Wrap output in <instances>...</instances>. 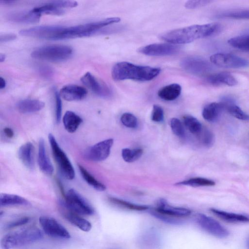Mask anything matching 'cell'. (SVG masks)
Here are the masks:
<instances>
[{
	"label": "cell",
	"mask_w": 249,
	"mask_h": 249,
	"mask_svg": "<svg viewBox=\"0 0 249 249\" xmlns=\"http://www.w3.org/2000/svg\"><path fill=\"white\" fill-rule=\"evenodd\" d=\"M221 29V26L218 23L193 25L166 32L160 38L170 44H184L216 35Z\"/></svg>",
	"instance_id": "obj_1"
},
{
	"label": "cell",
	"mask_w": 249,
	"mask_h": 249,
	"mask_svg": "<svg viewBox=\"0 0 249 249\" xmlns=\"http://www.w3.org/2000/svg\"><path fill=\"white\" fill-rule=\"evenodd\" d=\"M160 72V69L159 68L137 65L124 61L114 65L111 71V75L115 81L128 79L147 81L156 77Z\"/></svg>",
	"instance_id": "obj_2"
},
{
	"label": "cell",
	"mask_w": 249,
	"mask_h": 249,
	"mask_svg": "<svg viewBox=\"0 0 249 249\" xmlns=\"http://www.w3.org/2000/svg\"><path fill=\"white\" fill-rule=\"evenodd\" d=\"M43 237L40 229L28 227L4 235L1 239L0 247L2 249H12L37 242Z\"/></svg>",
	"instance_id": "obj_3"
},
{
	"label": "cell",
	"mask_w": 249,
	"mask_h": 249,
	"mask_svg": "<svg viewBox=\"0 0 249 249\" xmlns=\"http://www.w3.org/2000/svg\"><path fill=\"white\" fill-rule=\"evenodd\" d=\"M72 49L64 45H51L38 48L31 53L32 57L46 61L59 62L68 59L72 54Z\"/></svg>",
	"instance_id": "obj_4"
},
{
	"label": "cell",
	"mask_w": 249,
	"mask_h": 249,
	"mask_svg": "<svg viewBox=\"0 0 249 249\" xmlns=\"http://www.w3.org/2000/svg\"><path fill=\"white\" fill-rule=\"evenodd\" d=\"M48 139L53 156L61 174L68 180L73 179L75 171L71 161L52 134H49Z\"/></svg>",
	"instance_id": "obj_5"
},
{
	"label": "cell",
	"mask_w": 249,
	"mask_h": 249,
	"mask_svg": "<svg viewBox=\"0 0 249 249\" xmlns=\"http://www.w3.org/2000/svg\"><path fill=\"white\" fill-rule=\"evenodd\" d=\"M64 204L70 211L80 215H90L94 209L90 204L76 190H69L64 196Z\"/></svg>",
	"instance_id": "obj_6"
},
{
	"label": "cell",
	"mask_w": 249,
	"mask_h": 249,
	"mask_svg": "<svg viewBox=\"0 0 249 249\" xmlns=\"http://www.w3.org/2000/svg\"><path fill=\"white\" fill-rule=\"evenodd\" d=\"M39 222L44 232L49 236L61 239H68L71 237L68 230L53 218L42 216Z\"/></svg>",
	"instance_id": "obj_7"
},
{
	"label": "cell",
	"mask_w": 249,
	"mask_h": 249,
	"mask_svg": "<svg viewBox=\"0 0 249 249\" xmlns=\"http://www.w3.org/2000/svg\"><path fill=\"white\" fill-rule=\"evenodd\" d=\"M198 225L206 232L217 238L227 237L228 231L217 220L205 214L199 213L196 217Z\"/></svg>",
	"instance_id": "obj_8"
},
{
	"label": "cell",
	"mask_w": 249,
	"mask_h": 249,
	"mask_svg": "<svg viewBox=\"0 0 249 249\" xmlns=\"http://www.w3.org/2000/svg\"><path fill=\"white\" fill-rule=\"evenodd\" d=\"M210 61L213 65L225 68H240L249 65L247 60L230 53L213 54L211 56Z\"/></svg>",
	"instance_id": "obj_9"
},
{
	"label": "cell",
	"mask_w": 249,
	"mask_h": 249,
	"mask_svg": "<svg viewBox=\"0 0 249 249\" xmlns=\"http://www.w3.org/2000/svg\"><path fill=\"white\" fill-rule=\"evenodd\" d=\"M113 144V139L111 138L101 141L87 149L84 156L92 161H103L109 155Z\"/></svg>",
	"instance_id": "obj_10"
},
{
	"label": "cell",
	"mask_w": 249,
	"mask_h": 249,
	"mask_svg": "<svg viewBox=\"0 0 249 249\" xmlns=\"http://www.w3.org/2000/svg\"><path fill=\"white\" fill-rule=\"evenodd\" d=\"M179 51V46L170 43H154L139 49V52L149 56H167L175 54Z\"/></svg>",
	"instance_id": "obj_11"
},
{
	"label": "cell",
	"mask_w": 249,
	"mask_h": 249,
	"mask_svg": "<svg viewBox=\"0 0 249 249\" xmlns=\"http://www.w3.org/2000/svg\"><path fill=\"white\" fill-rule=\"evenodd\" d=\"M81 81L85 86L100 97L107 98L111 94L108 87L89 72H86L81 78Z\"/></svg>",
	"instance_id": "obj_12"
},
{
	"label": "cell",
	"mask_w": 249,
	"mask_h": 249,
	"mask_svg": "<svg viewBox=\"0 0 249 249\" xmlns=\"http://www.w3.org/2000/svg\"><path fill=\"white\" fill-rule=\"evenodd\" d=\"M184 70L194 74H201L210 70V65L208 61L201 58L188 57L181 62Z\"/></svg>",
	"instance_id": "obj_13"
},
{
	"label": "cell",
	"mask_w": 249,
	"mask_h": 249,
	"mask_svg": "<svg viewBox=\"0 0 249 249\" xmlns=\"http://www.w3.org/2000/svg\"><path fill=\"white\" fill-rule=\"evenodd\" d=\"M59 93L61 97L64 100L74 101L84 99L88 92L83 87L76 85H68L62 88Z\"/></svg>",
	"instance_id": "obj_14"
},
{
	"label": "cell",
	"mask_w": 249,
	"mask_h": 249,
	"mask_svg": "<svg viewBox=\"0 0 249 249\" xmlns=\"http://www.w3.org/2000/svg\"><path fill=\"white\" fill-rule=\"evenodd\" d=\"M61 207L62 214L69 222L84 231H90L92 225L88 220L69 210L64 203Z\"/></svg>",
	"instance_id": "obj_15"
},
{
	"label": "cell",
	"mask_w": 249,
	"mask_h": 249,
	"mask_svg": "<svg viewBox=\"0 0 249 249\" xmlns=\"http://www.w3.org/2000/svg\"><path fill=\"white\" fill-rule=\"evenodd\" d=\"M154 210L160 213L177 218L186 217L191 213L189 209L170 206L163 199L159 201L157 207Z\"/></svg>",
	"instance_id": "obj_16"
},
{
	"label": "cell",
	"mask_w": 249,
	"mask_h": 249,
	"mask_svg": "<svg viewBox=\"0 0 249 249\" xmlns=\"http://www.w3.org/2000/svg\"><path fill=\"white\" fill-rule=\"evenodd\" d=\"M38 162L40 170L47 175H51L53 172V167L48 156L43 139H40L38 144Z\"/></svg>",
	"instance_id": "obj_17"
},
{
	"label": "cell",
	"mask_w": 249,
	"mask_h": 249,
	"mask_svg": "<svg viewBox=\"0 0 249 249\" xmlns=\"http://www.w3.org/2000/svg\"><path fill=\"white\" fill-rule=\"evenodd\" d=\"M34 147L32 143L27 142L22 145L18 151V156L26 168L32 170L34 168Z\"/></svg>",
	"instance_id": "obj_18"
},
{
	"label": "cell",
	"mask_w": 249,
	"mask_h": 249,
	"mask_svg": "<svg viewBox=\"0 0 249 249\" xmlns=\"http://www.w3.org/2000/svg\"><path fill=\"white\" fill-rule=\"evenodd\" d=\"M206 80L210 84L215 86L227 85L234 86L238 82L235 77L228 72H222L212 74L208 76Z\"/></svg>",
	"instance_id": "obj_19"
},
{
	"label": "cell",
	"mask_w": 249,
	"mask_h": 249,
	"mask_svg": "<svg viewBox=\"0 0 249 249\" xmlns=\"http://www.w3.org/2000/svg\"><path fill=\"white\" fill-rule=\"evenodd\" d=\"M225 110L223 103L213 102L207 105L203 109L202 115L203 118L209 122H215L221 112Z\"/></svg>",
	"instance_id": "obj_20"
},
{
	"label": "cell",
	"mask_w": 249,
	"mask_h": 249,
	"mask_svg": "<svg viewBox=\"0 0 249 249\" xmlns=\"http://www.w3.org/2000/svg\"><path fill=\"white\" fill-rule=\"evenodd\" d=\"M138 242L139 246L143 249H155L160 245L158 235L152 231H147L142 234Z\"/></svg>",
	"instance_id": "obj_21"
},
{
	"label": "cell",
	"mask_w": 249,
	"mask_h": 249,
	"mask_svg": "<svg viewBox=\"0 0 249 249\" xmlns=\"http://www.w3.org/2000/svg\"><path fill=\"white\" fill-rule=\"evenodd\" d=\"M45 106L43 102L36 99H27L19 101L17 107L22 113H30L38 111Z\"/></svg>",
	"instance_id": "obj_22"
},
{
	"label": "cell",
	"mask_w": 249,
	"mask_h": 249,
	"mask_svg": "<svg viewBox=\"0 0 249 249\" xmlns=\"http://www.w3.org/2000/svg\"><path fill=\"white\" fill-rule=\"evenodd\" d=\"M41 15L32 10L11 13L8 15L9 20L17 23H36L39 21Z\"/></svg>",
	"instance_id": "obj_23"
},
{
	"label": "cell",
	"mask_w": 249,
	"mask_h": 249,
	"mask_svg": "<svg viewBox=\"0 0 249 249\" xmlns=\"http://www.w3.org/2000/svg\"><path fill=\"white\" fill-rule=\"evenodd\" d=\"M210 211L220 219L230 223H246L249 222V218L246 215L233 213L227 212L214 208Z\"/></svg>",
	"instance_id": "obj_24"
},
{
	"label": "cell",
	"mask_w": 249,
	"mask_h": 249,
	"mask_svg": "<svg viewBox=\"0 0 249 249\" xmlns=\"http://www.w3.org/2000/svg\"><path fill=\"white\" fill-rule=\"evenodd\" d=\"M181 87L178 84H171L160 89L158 92V96L168 101L176 99L180 94Z\"/></svg>",
	"instance_id": "obj_25"
},
{
	"label": "cell",
	"mask_w": 249,
	"mask_h": 249,
	"mask_svg": "<svg viewBox=\"0 0 249 249\" xmlns=\"http://www.w3.org/2000/svg\"><path fill=\"white\" fill-rule=\"evenodd\" d=\"M82 122V118L71 111L66 112L63 117L64 127L68 132L71 133L75 132Z\"/></svg>",
	"instance_id": "obj_26"
},
{
	"label": "cell",
	"mask_w": 249,
	"mask_h": 249,
	"mask_svg": "<svg viewBox=\"0 0 249 249\" xmlns=\"http://www.w3.org/2000/svg\"><path fill=\"white\" fill-rule=\"evenodd\" d=\"M29 201L18 195L1 193L0 195V205L1 207L17 205H28Z\"/></svg>",
	"instance_id": "obj_27"
},
{
	"label": "cell",
	"mask_w": 249,
	"mask_h": 249,
	"mask_svg": "<svg viewBox=\"0 0 249 249\" xmlns=\"http://www.w3.org/2000/svg\"><path fill=\"white\" fill-rule=\"evenodd\" d=\"M226 110L231 115L242 120H249V115L245 113L238 106L230 99L225 98L222 102Z\"/></svg>",
	"instance_id": "obj_28"
},
{
	"label": "cell",
	"mask_w": 249,
	"mask_h": 249,
	"mask_svg": "<svg viewBox=\"0 0 249 249\" xmlns=\"http://www.w3.org/2000/svg\"><path fill=\"white\" fill-rule=\"evenodd\" d=\"M78 168L83 178L89 185L99 191H104L106 189L105 185L97 180L83 166L79 164Z\"/></svg>",
	"instance_id": "obj_29"
},
{
	"label": "cell",
	"mask_w": 249,
	"mask_h": 249,
	"mask_svg": "<svg viewBox=\"0 0 249 249\" xmlns=\"http://www.w3.org/2000/svg\"><path fill=\"white\" fill-rule=\"evenodd\" d=\"M31 10L40 15L42 14L52 15H61L65 12L63 9L56 7L52 1L35 7Z\"/></svg>",
	"instance_id": "obj_30"
},
{
	"label": "cell",
	"mask_w": 249,
	"mask_h": 249,
	"mask_svg": "<svg viewBox=\"0 0 249 249\" xmlns=\"http://www.w3.org/2000/svg\"><path fill=\"white\" fill-rule=\"evenodd\" d=\"M108 200L116 206L130 210L142 211L147 210L149 208L146 205L134 204L114 197H109Z\"/></svg>",
	"instance_id": "obj_31"
},
{
	"label": "cell",
	"mask_w": 249,
	"mask_h": 249,
	"mask_svg": "<svg viewBox=\"0 0 249 249\" xmlns=\"http://www.w3.org/2000/svg\"><path fill=\"white\" fill-rule=\"evenodd\" d=\"M183 123L187 129L192 134L198 135L203 129L200 122L192 116H185Z\"/></svg>",
	"instance_id": "obj_32"
},
{
	"label": "cell",
	"mask_w": 249,
	"mask_h": 249,
	"mask_svg": "<svg viewBox=\"0 0 249 249\" xmlns=\"http://www.w3.org/2000/svg\"><path fill=\"white\" fill-rule=\"evenodd\" d=\"M176 184L177 185H186L192 187L212 186L215 185V182L211 179L198 177L180 181Z\"/></svg>",
	"instance_id": "obj_33"
},
{
	"label": "cell",
	"mask_w": 249,
	"mask_h": 249,
	"mask_svg": "<svg viewBox=\"0 0 249 249\" xmlns=\"http://www.w3.org/2000/svg\"><path fill=\"white\" fill-rule=\"evenodd\" d=\"M228 43L234 48L249 51V35L231 38L229 39Z\"/></svg>",
	"instance_id": "obj_34"
},
{
	"label": "cell",
	"mask_w": 249,
	"mask_h": 249,
	"mask_svg": "<svg viewBox=\"0 0 249 249\" xmlns=\"http://www.w3.org/2000/svg\"><path fill=\"white\" fill-rule=\"evenodd\" d=\"M143 150L141 148H124L122 150V157L127 162H132L138 160L142 155Z\"/></svg>",
	"instance_id": "obj_35"
},
{
	"label": "cell",
	"mask_w": 249,
	"mask_h": 249,
	"mask_svg": "<svg viewBox=\"0 0 249 249\" xmlns=\"http://www.w3.org/2000/svg\"><path fill=\"white\" fill-rule=\"evenodd\" d=\"M151 214L156 218L169 224L178 225H181L183 221L180 219L168 215L160 213L155 210L150 211Z\"/></svg>",
	"instance_id": "obj_36"
},
{
	"label": "cell",
	"mask_w": 249,
	"mask_h": 249,
	"mask_svg": "<svg viewBox=\"0 0 249 249\" xmlns=\"http://www.w3.org/2000/svg\"><path fill=\"white\" fill-rule=\"evenodd\" d=\"M120 120L124 125L130 128H135L138 125L137 118L133 114L129 112L123 114Z\"/></svg>",
	"instance_id": "obj_37"
},
{
	"label": "cell",
	"mask_w": 249,
	"mask_h": 249,
	"mask_svg": "<svg viewBox=\"0 0 249 249\" xmlns=\"http://www.w3.org/2000/svg\"><path fill=\"white\" fill-rule=\"evenodd\" d=\"M222 16L234 19H249V9H240L227 12Z\"/></svg>",
	"instance_id": "obj_38"
},
{
	"label": "cell",
	"mask_w": 249,
	"mask_h": 249,
	"mask_svg": "<svg viewBox=\"0 0 249 249\" xmlns=\"http://www.w3.org/2000/svg\"><path fill=\"white\" fill-rule=\"evenodd\" d=\"M170 126L172 132L179 137H183L185 134V130L180 121L176 118L170 120Z\"/></svg>",
	"instance_id": "obj_39"
},
{
	"label": "cell",
	"mask_w": 249,
	"mask_h": 249,
	"mask_svg": "<svg viewBox=\"0 0 249 249\" xmlns=\"http://www.w3.org/2000/svg\"><path fill=\"white\" fill-rule=\"evenodd\" d=\"M202 143L206 146H211L213 142V135L208 129H202L201 133L198 135Z\"/></svg>",
	"instance_id": "obj_40"
},
{
	"label": "cell",
	"mask_w": 249,
	"mask_h": 249,
	"mask_svg": "<svg viewBox=\"0 0 249 249\" xmlns=\"http://www.w3.org/2000/svg\"><path fill=\"white\" fill-rule=\"evenodd\" d=\"M30 220V218L28 216H23L7 222L4 226L5 229H13L20 226L24 225Z\"/></svg>",
	"instance_id": "obj_41"
},
{
	"label": "cell",
	"mask_w": 249,
	"mask_h": 249,
	"mask_svg": "<svg viewBox=\"0 0 249 249\" xmlns=\"http://www.w3.org/2000/svg\"><path fill=\"white\" fill-rule=\"evenodd\" d=\"M164 119V112L162 108L157 105L153 107L151 113V120L155 122H161Z\"/></svg>",
	"instance_id": "obj_42"
},
{
	"label": "cell",
	"mask_w": 249,
	"mask_h": 249,
	"mask_svg": "<svg viewBox=\"0 0 249 249\" xmlns=\"http://www.w3.org/2000/svg\"><path fill=\"white\" fill-rule=\"evenodd\" d=\"M55 102V120L57 123L61 121L62 114V102L59 93L55 90L54 91Z\"/></svg>",
	"instance_id": "obj_43"
},
{
	"label": "cell",
	"mask_w": 249,
	"mask_h": 249,
	"mask_svg": "<svg viewBox=\"0 0 249 249\" xmlns=\"http://www.w3.org/2000/svg\"><path fill=\"white\" fill-rule=\"evenodd\" d=\"M211 2V0H188L185 3V6L188 9H195L205 6Z\"/></svg>",
	"instance_id": "obj_44"
},
{
	"label": "cell",
	"mask_w": 249,
	"mask_h": 249,
	"mask_svg": "<svg viewBox=\"0 0 249 249\" xmlns=\"http://www.w3.org/2000/svg\"><path fill=\"white\" fill-rule=\"evenodd\" d=\"M38 71L39 74L45 78H50L53 74V70L48 66H40Z\"/></svg>",
	"instance_id": "obj_45"
},
{
	"label": "cell",
	"mask_w": 249,
	"mask_h": 249,
	"mask_svg": "<svg viewBox=\"0 0 249 249\" xmlns=\"http://www.w3.org/2000/svg\"><path fill=\"white\" fill-rule=\"evenodd\" d=\"M17 38L16 35L13 33L5 34L1 35L0 36V42H6L13 40Z\"/></svg>",
	"instance_id": "obj_46"
},
{
	"label": "cell",
	"mask_w": 249,
	"mask_h": 249,
	"mask_svg": "<svg viewBox=\"0 0 249 249\" xmlns=\"http://www.w3.org/2000/svg\"><path fill=\"white\" fill-rule=\"evenodd\" d=\"M3 132L7 137L12 138L14 136V133L13 130L10 127H5L3 129Z\"/></svg>",
	"instance_id": "obj_47"
},
{
	"label": "cell",
	"mask_w": 249,
	"mask_h": 249,
	"mask_svg": "<svg viewBox=\"0 0 249 249\" xmlns=\"http://www.w3.org/2000/svg\"><path fill=\"white\" fill-rule=\"evenodd\" d=\"M6 86V82L4 78L2 77H0V89H2L5 88Z\"/></svg>",
	"instance_id": "obj_48"
},
{
	"label": "cell",
	"mask_w": 249,
	"mask_h": 249,
	"mask_svg": "<svg viewBox=\"0 0 249 249\" xmlns=\"http://www.w3.org/2000/svg\"><path fill=\"white\" fill-rule=\"evenodd\" d=\"M15 2V0H0V3L1 4H10L14 3Z\"/></svg>",
	"instance_id": "obj_49"
},
{
	"label": "cell",
	"mask_w": 249,
	"mask_h": 249,
	"mask_svg": "<svg viewBox=\"0 0 249 249\" xmlns=\"http://www.w3.org/2000/svg\"><path fill=\"white\" fill-rule=\"evenodd\" d=\"M6 56L5 54L0 53V62H3L5 59Z\"/></svg>",
	"instance_id": "obj_50"
},
{
	"label": "cell",
	"mask_w": 249,
	"mask_h": 249,
	"mask_svg": "<svg viewBox=\"0 0 249 249\" xmlns=\"http://www.w3.org/2000/svg\"><path fill=\"white\" fill-rule=\"evenodd\" d=\"M246 244H247V247L248 249H249V237L248 238V239L247 240Z\"/></svg>",
	"instance_id": "obj_51"
}]
</instances>
